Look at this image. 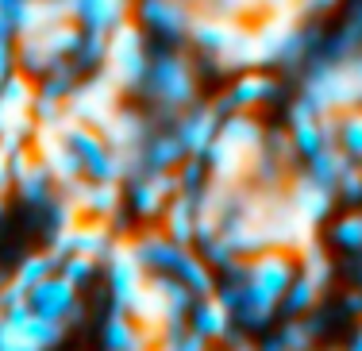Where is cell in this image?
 Segmentation results:
<instances>
[{"instance_id":"cell-1","label":"cell","mask_w":362,"mask_h":351,"mask_svg":"<svg viewBox=\"0 0 362 351\" xmlns=\"http://www.w3.org/2000/svg\"><path fill=\"white\" fill-rule=\"evenodd\" d=\"M332 239L347 251H362V212H351V217L335 220L332 224Z\"/></svg>"}]
</instances>
